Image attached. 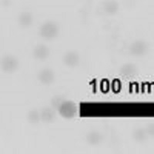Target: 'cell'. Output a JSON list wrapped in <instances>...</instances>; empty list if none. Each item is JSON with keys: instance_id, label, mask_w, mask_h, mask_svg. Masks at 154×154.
I'll use <instances>...</instances> for the list:
<instances>
[{"instance_id": "4fadbf2b", "label": "cell", "mask_w": 154, "mask_h": 154, "mask_svg": "<svg viewBox=\"0 0 154 154\" xmlns=\"http://www.w3.org/2000/svg\"><path fill=\"white\" fill-rule=\"evenodd\" d=\"M133 137L137 142H143L148 137V133L144 129H138L134 132Z\"/></svg>"}, {"instance_id": "30bf717a", "label": "cell", "mask_w": 154, "mask_h": 154, "mask_svg": "<svg viewBox=\"0 0 154 154\" xmlns=\"http://www.w3.org/2000/svg\"><path fill=\"white\" fill-rule=\"evenodd\" d=\"M32 22H33V16L32 13L29 12H22L19 16V24L22 27L27 28L32 24Z\"/></svg>"}, {"instance_id": "8992f818", "label": "cell", "mask_w": 154, "mask_h": 154, "mask_svg": "<svg viewBox=\"0 0 154 154\" xmlns=\"http://www.w3.org/2000/svg\"><path fill=\"white\" fill-rule=\"evenodd\" d=\"M147 46L146 43L142 40H137L131 44L130 46V52L134 56H143L146 53Z\"/></svg>"}, {"instance_id": "52a82bcc", "label": "cell", "mask_w": 154, "mask_h": 154, "mask_svg": "<svg viewBox=\"0 0 154 154\" xmlns=\"http://www.w3.org/2000/svg\"><path fill=\"white\" fill-rule=\"evenodd\" d=\"M32 55L35 60L44 61L49 58V55H50V49L44 44H38L34 48Z\"/></svg>"}, {"instance_id": "8fae6325", "label": "cell", "mask_w": 154, "mask_h": 154, "mask_svg": "<svg viewBox=\"0 0 154 154\" xmlns=\"http://www.w3.org/2000/svg\"><path fill=\"white\" fill-rule=\"evenodd\" d=\"M86 140L91 145H98L103 140V136L98 131H92L86 136Z\"/></svg>"}, {"instance_id": "9c48e42d", "label": "cell", "mask_w": 154, "mask_h": 154, "mask_svg": "<svg viewBox=\"0 0 154 154\" xmlns=\"http://www.w3.org/2000/svg\"><path fill=\"white\" fill-rule=\"evenodd\" d=\"M40 119L44 123H53L56 118V112L54 109L49 107L43 108L40 111Z\"/></svg>"}, {"instance_id": "ba28073f", "label": "cell", "mask_w": 154, "mask_h": 154, "mask_svg": "<svg viewBox=\"0 0 154 154\" xmlns=\"http://www.w3.org/2000/svg\"><path fill=\"white\" fill-rule=\"evenodd\" d=\"M137 67L135 66V65L132 64V63H127L125 64L120 69V75L123 77V78H126V79H130L135 76V75L137 74Z\"/></svg>"}, {"instance_id": "5b68a950", "label": "cell", "mask_w": 154, "mask_h": 154, "mask_svg": "<svg viewBox=\"0 0 154 154\" xmlns=\"http://www.w3.org/2000/svg\"><path fill=\"white\" fill-rule=\"evenodd\" d=\"M37 79L44 85L52 84L55 80V73L53 69L44 68L38 72Z\"/></svg>"}, {"instance_id": "7a4b0ae2", "label": "cell", "mask_w": 154, "mask_h": 154, "mask_svg": "<svg viewBox=\"0 0 154 154\" xmlns=\"http://www.w3.org/2000/svg\"><path fill=\"white\" fill-rule=\"evenodd\" d=\"M58 110L60 115L65 119H72L77 114V106L75 103L68 100H63L59 107Z\"/></svg>"}, {"instance_id": "7c38bea8", "label": "cell", "mask_w": 154, "mask_h": 154, "mask_svg": "<svg viewBox=\"0 0 154 154\" xmlns=\"http://www.w3.org/2000/svg\"><path fill=\"white\" fill-rule=\"evenodd\" d=\"M104 11L107 14L113 15L118 10V4L114 1H109L106 2L103 5Z\"/></svg>"}, {"instance_id": "6da1fadb", "label": "cell", "mask_w": 154, "mask_h": 154, "mask_svg": "<svg viewBox=\"0 0 154 154\" xmlns=\"http://www.w3.org/2000/svg\"><path fill=\"white\" fill-rule=\"evenodd\" d=\"M60 28L55 22L48 21L39 27L38 33L41 37L46 39H53L59 35Z\"/></svg>"}, {"instance_id": "5bb4252c", "label": "cell", "mask_w": 154, "mask_h": 154, "mask_svg": "<svg viewBox=\"0 0 154 154\" xmlns=\"http://www.w3.org/2000/svg\"><path fill=\"white\" fill-rule=\"evenodd\" d=\"M27 118H28V121L31 123H38L40 119V112H38L36 109H33V110H31L28 113L27 116Z\"/></svg>"}, {"instance_id": "277c9868", "label": "cell", "mask_w": 154, "mask_h": 154, "mask_svg": "<svg viewBox=\"0 0 154 154\" xmlns=\"http://www.w3.org/2000/svg\"><path fill=\"white\" fill-rule=\"evenodd\" d=\"M63 61L66 66L73 68L79 64L80 56L75 51H68L63 56Z\"/></svg>"}, {"instance_id": "3957f363", "label": "cell", "mask_w": 154, "mask_h": 154, "mask_svg": "<svg viewBox=\"0 0 154 154\" xmlns=\"http://www.w3.org/2000/svg\"><path fill=\"white\" fill-rule=\"evenodd\" d=\"M1 68L6 73H12L18 69L19 66L17 58L12 55H6L2 58L0 62Z\"/></svg>"}]
</instances>
